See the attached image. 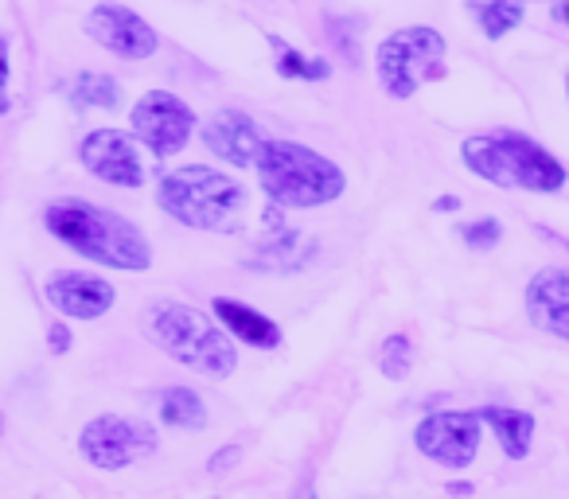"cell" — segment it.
<instances>
[{
    "mask_svg": "<svg viewBox=\"0 0 569 499\" xmlns=\"http://www.w3.org/2000/svg\"><path fill=\"white\" fill-rule=\"evenodd\" d=\"M43 227L67 246L74 255H82L87 262L110 266V270L141 273L152 266V246L141 230L129 219H121L110 207L87 203L79 196H63L56 203H48L43 211Z\"/></svg>",
    "mask_w": 569,
    "mask_h": 499,
    "instance_id": "cell-1",
    "label": "cell"
},
{
    "mask_svg": "<svg viewBox=\"0 0 569 499\" xmlns=\"http://www.w3.org/2000/svg\"><path fill=\"white\" fill-rule=\"evenodd\" d=\"M157 207L172 214L180 227L207 230V234H234L246 227V214H250V191L234 176H222L219 168L188 164L157 183Z\"/></svg>",
    "mask_w": 569,
    "mask_h": 499,
    "instance_id": "cell-2",
    "label": "cell"
},
{
    "mask_svg": "<svg viewBox=\"0 0 569 499\" xmlns=\"http://www.w3.org/2000/svg\"><path fill=\"white\" fill-rule=\"evenodd\" d=\"M460 157H465L468 172L496 183V188L538 191V196H550V191L566 188V168H561V160H553L550 152L538 141H530L527 133L499 129V133L468 137V141L460 144Z\"/></svg>",
    "mask_w": 569,
    "mask_h": 499,
    "instance_id": "cell-3",
    "label": "cell"
},
{
    "mask_svg": "<svg viewBox=\"0 0 569 499\" xmlns=\"http://www.w3.org/2000/svg\"><path fill=\"white\" fill-rule=\"evenodd\" d=\"M144 336L164 356L207 379H230L238 367V351L227 332L211 325V317L180 301H157L144 309Z\"/></svg>",
    "mask_w": 569,
    "mask_h": 499,
    "instance_id": "cell-4",
    "label": "cell"
},
{
    "mask_svg": "<svg viewBox=\"0 0 569 499\" xmlns=\"http://www.w3.org/2000/svg\"><path fill=\"white\" fill-rule=\"evenodd\" d=\"M253 168H258L261 191L277 207H325L348 188L340 164L297 141H266Z\"/></svg>",
    "mask_w": 569,
    "mask_h": 499,
    "instance_id": "cell-5",
    "label": "cell"
},
{
    "mask_svg": "<svg viewBox=\"0 0 569 499\" xmlns=\"http://www.w3.org/2000/svg\"><path fill=\"white\" fill-rule=\"evenodd\" d=\"M445 51H449L445 48V36L426 24H413L387 36L379 43V56H375L382 90L390 98H413L421 82H433L445 74Z\"/></svg>",
    "mask_w": 569,
    "mask_h": 499,
    "instance_id": "cell-6",
    "label": "cell"
},
{
    "mask_svg": "<svg viewBox=\"0 0 569 499\" xmlns=\"http://www.w3.org/2000/svg\"><path fill=\"white\" fill-rule=\"evenodd\" d=\"M79 452L87 465L102 468V472H118V468H129L149 457V452H157V429L137 418L102 413V418L82 426Z\"/></svg>",
    "mask_w": 569,
    "mask_h": 499,
    "instance_id": "cell-7",
    "label": "cell"
},
{
    "mask_svg": "<svg viewBox=\"0 0 569 499\" xmlns=\"http://www.w3.org/2000/svg\"><path fill=\"white\" fill-rule=\"evenodd\" d=\"M137 141L152 152V157H176L188 144L191 129H196V113L183 98L168 94V90H149L129 113Z\"/></svg>",
    "mask_w": 569,
    "mask_h": 499,
    "instance_id": "cell-8",
    "label": "cell"
},
{
    "mask_svg": "<svg viewBox=\"0 0 569 499\" xmlns=\"http://www.w3.org/2000/svg\"><path fill=\"white\" fill-rule=\"evenodd\" d=\"M483 418L480 410H441L429 413L418 429H413V445L421 457L437 460L445 468H468L480 452Z\"/></svg>",
    "mask_w": 569,
    "mask_h": 499,
    "instance_id": "cell-9",
    "label": "cell"
},
{
    "mask_svg": "<svg viewBox=\"0 0 569 499\" xmlns=\"http://www.w3.org/2000/svg\"><path fill=\"white\" fill-rule=\"evenodd\" d=\"M79 160L90 176L106 183H118V188H141L144 183V164L137 141L121 129H94V133L82 137Z\"/></svg>",
    "mask_w": 569,
    "mask_h": 499,
    "instance_id": "cell-10",
    "label": "cell"
},
{
    "mask_svg": "<svg viewBox=\"0 0 569 499\" xmlns=\"http://www.w3.org/2000/svg\"><path fill=\"white\" fill-rule=\"evenodd\" d=\"M87 36L121 59L157 56V32H152V24L137 17L133 9H126V4H98V9H90Z\"/></svg>",
    "mask_w": 569,
    "mask_h": 499,
    "instance_id": "cell-11",
    "label": "cell"
},
{
    "mask_svg": "<svg viewBox=\"0 0 569 499\" xmlns=\"http://www.w3.org/2000/svg\"><path fill=\"white\" fill-rule=\"evenodd\" d=\"M203 144L219 160H227V164L250 168V164H258L261 149H266V133H261V126L250 113L219 110L203 121Z\"/></svg>",
    "mask_w": 569,
    "mask_h": 499,
    "instance_id": "cell-12",
    "label": "cell"
},
{
    "mask_svg": "<svg viewBox=\"0 0 569 499\" xmlns=\"http://www.w3.org/2000/svg\"><path fill=\"white\" fill-rule=\"evenodd\" d=\"M43 297H48L51 309H59L63 317L98 320L102 312H110L113 286L102 278H94V273L63 270V273H51L48 286H43Z\"/></svg>",
    "mask_w": 569,
    "mask_h": 499,
    "instance_id": "cell-13",
    "label": "cell"
},
{
    "mask_svg": "<svg viewBox=\"0 0 569 499\" xmlns=\"http://www.w3.org/2000/svg\"><path fill=\"white\" fill-rule=\"evenodd\" d=\"M527 317L546 336H558L569 343V270L561 266H546L530 278L527 286Z\"/></svg>",
    "mask_w": 569,
    "mask_h": 499,
    "instance_id": "cell-14",
    "label": "cell"
},
{
    "mask_svg": "<svg viewBox=\"0 0 569 499\" xmlns=\"http://www.w3.org/2000/svg\"><path fill=\"white\" fill-rule=\"evenodd\" d=\"M211 312L238 343H250V348H258V351L281 348V328H277L266 312L250 309V305H242V301H230V297H214Z\"/></svg>",
    "mask_w": 569,
    "mask_h": 499,
    "instance_id": "cell-15",
    "label": "cell"
},
{
    "mask_svg": "<svg viewBox=\"0 0 569 499\" xmlns=\"http://www.w3.org/2000/svg\"><path fill=\"white\" fill-rule=\"evenodd\" d=\"M480 418L491 426L499 449L511 460H527L530 445H535V413L527 410H511V406H483Z\"/></svg>",
    "mask_w": 569,
    "mask_h": 499,
    "instance_id": "cell-16",
    "label": "cell"
},
{
    "mask_svg": "<svg viewBox=\"0 0 569 499\" xmlns=\"http://www.w3.org/2000/svg\"><path fill=\"white\" fill-rule=\"evenodd\" d=\"M157 406H160V418H164V426H176V429H203L207 426L203 398H199L196 390H188V387L160 390Z\"/></svg>",
    "mask_w": 569,
    "mask_h": 499,
    "instance_id": "cell-17",
    "label": "cell"
},
{
    "mask_svg": "<svg viewBox=\"0 0 569 499\" xmlns=\"http://www.w3.org/2000/svg\"><path fill=\"white\" fill-rule=\"evenodd\" d=\"M71 98L87 110H118L121 106V87L118 79L102 71H82L79 79L71 82Z\"/></svg>",
    "mask_w": 569,
    "mask_h": 499,
    "instance_id": "cell-18",
    "label": "cell"
},
{
    "mask_svg": "<svg viewBox=\"0 0 569 499\" xmlns=\"http://www.w3.org/2000/svg\"><path fill=\"white\" fill-rule=\"evenodd\" d=\"M269 48H273V56H277V71H281L284 79L325 82L328 74H332V67H328L325 59H309V56H301V51H297L289 40H281V36H269Z\"/></svg>",
    "mask_w": 569,
    "mask_h": 499,
    "instance_id": "cell-19",
    "label": "cell"
},
{
    "mask_svg": "<svg viewBox=\"0 0 569 499\" xmlns=\"http://www.w3.org/2000/svg\"><path fill=\"white\" fill-rule=\"evenodd\" d=\"M476 20H480L483 36L499 40V36H507L511 28H519L522 0H480V4H476Z\"/></svg>",
    "mask_w": 569,
    "mask_h": 499,
    "instance_id": "cell-20",
    "label": "cell"
},
{
    "mask_svg": "<svg viewBox=\"0 0 569 499\" xmlns=\"http://www.w3.org/2000/svg\"><path fill=\"white\" fill-rule=\"evenodd\" d=\"M410 363H413L410 336H402V332L387 336V343H382V351H379L382 375H387V379H402V375H410Z\"/></svg>",
    "mask_w": 569,
    "mask_h": 499,
    "instance_id": "cell-21",
    "label": "cell"
},
{
    "mask_svg": "<svg viewBox=\"0 0 569 499\" xmlns=\"http://www.w3.org/2000/svg\"><path fill=\"white\" fill-rule=\"evenodd\" d=\"M328 40L336 43L348 67H359L363 63V51H359V20L356 17H328Z\"/></svg>",
    "mask_w": 569,
    "mask_h": 499,
    "instance_id": "cell-22",
    "label": "cell"
},
{
    "mask_svg": "<svg viewBox=\"0 0 569 499\" xmlns=\"http://www.w3.org/2000/svg\"><path fill=\"white\" fill-rule=\"evenodd\" d=\"M460 238L468 242V250H491V246L503 238V227H499V219L483 214V219L465 222V227H460Z\"/></svg>",
    "mask_w": 569,
    "mask_h": 499,
    "instance_id": "cell-23",
    "label": "cell"
},
{
    "mask_svg": "<svg viewBox=\"0 0 569 499\" xmlns=\"http://www.w3.org/2000/svg\"><path fill=\"white\" fill-rule=\"evenodd\" d=\"M238 460H242V449H238V445H227V449H219L211 460H207V472H230Z\"/></svg>",
    "mask_w": 569,
    "mask_h": 499,
    "instance_id": "cell-24",
    "label": "cell"
},
{
    "mask_svg": "<svg viewBox=\"0 0 569 499\" xmlns=\"http://www.w3.org/2000/svg\"><path fill=\"white\" fill-rule=\"evenodd\" d=\"M48 348L56 351V356H63V351L71 348V332H67L63 325H51V332H48Z\"/></svg>",
    "mask_w": 569,
    "mask_h": 499,
    "instance_id": "cell-25",
    "label": "cell"
},
{
    "mask_svg": "<svg viewBox=\"0 0 569 499\" xmlns=\"http://www.w3.org/2000/svg\"><path fill=\"white\" fill-rule=\"evenodd\" d=\"M550 17H553V24H561L569 32V0H553V4H550Z\"/></svg>",
    "mask_w": 569,
    "mask_h": 499,
    "instance_id": "cell-26",
    "label": "cell"
},
{
    "mask_svg": "<svg viewBox=\"0 0 569 499\" xmlns=\"http://www.w3.org/2000/svg\"><path fill=\"white\" fill-rule=\"evenodd\" d=\"M445 491H449V496H472L476 488H472V483H468V480H452Z\"/></svg>",
    "mask_w": 569,
    "mask_h": 499,
    "instance_id": "cell-27",
    "label": "cell"
},
{
    "mask_svg": "<svg viewBox=\"0 0 569 499\" xmlns=\"http://www.w3.org/2000/svg\"><path fill=\"white\" fill-rule=\"evenodd\" d=\"M457 207H460L457 196H441V199H437V211H457Z\"/></svg>",
    "mask_w": 569,
    "mask_h": 499,
    "instance_id": "cell-28",
    "label": "cell"
},
{
    "mask_svg": "<svg viewBox=\"0 0 569 499\" xmlns=\"http://www.w3.org/2000/svg\"><path fill=\"white\" fill-rule=\"evenodd\" d=\"M293 499H317V488H312V483H301V488H297V496Z\"/></svg>",
    "mask_w": 569,
    "mask_h": 499,
    "instance_id": "cell-29",
    "label": "cell"
},
{
    "mask_svg": "<svg viewBox=\"0 0 569 499\" xmlns=\"http://www.w3.org/2000/svg\"><path fill=\"white\" fill-rule=\"evenodd\" d=\"M566 94H569V71H566Z\"/></svg>",
    "mask_w": 569,
    "mask_h": 499,
    "instance_id": "cell-30",
    "label": "cell"
}]
</instances>
